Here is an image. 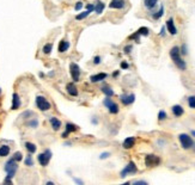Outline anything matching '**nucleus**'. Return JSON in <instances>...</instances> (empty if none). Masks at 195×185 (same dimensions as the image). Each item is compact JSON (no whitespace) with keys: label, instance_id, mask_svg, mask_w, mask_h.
I'll return each mask as SVG.
<instances>
[{"label":"nucleus","instance_id":"1","mask_svg":"<svg viewBox=\"0 0 195 185\" xmlns=\"http://www.w3.org/2000/svg\"><path fill=\"white\" fill-rule=\"evenodd\" d=\"M170 56H171L172 61L175 62V65H176L181 71H184V69L187 68L186 62H184V61L182 60V57H181V52H180V48H178V47H172V48H171Z\"/></svg>","mask_w":195,"mask_h":185},{"label":"nucleus","instance_id":"2","mask_svg":"<svg viewBox=\"0 0 195 185\" xmlns=\"http://www.w3.org/2000/svg\"><path fill=\"white\" fill-rule=\"evenodd\" d=\"M18 170V165H17V161L12 158V159H10L6 164H5V171L7 172V178L5 179L6 183H11V178L16 174Z\"/></svg>","mask_w":195,"mask_h":185},{"label":"nucleus","instance_id":"3","mask_svg":"<svg viewBox=\"0 0 195 185\" xmlns=\"http://www.w3.org/2000/svg\"><path fill=\"white\" fill-rule=\"evenodd\" d=\"M178 140H180V142H181V144H182V147H183L184 149H189V148H192V147H193V144H194L193 139L190 138L188 134H181V135L178 136Z\"/></svg>","mask_w":195,"mask_h":185},{"label":"nucleus","instance_id":"4","mask_svg":"<svg viewBox=\"0 0 195 185\" xmlns=\"http://www.w3.org/2000/svg\"><path fill=\"white\" fill-rule=\"evenodd\" d=\"M36 105L41 111H47V110L50 109V103L42 96H37L36 97Z\"/></svg>","mask_w":195,"mask_h":185},{"label":"nucleus","instance_id":"5","mask_svg":"<svg viewBox=\"0 0 195 185\" xmlns=\"http://www.w3.org/2000/svg\"><path fill=\"white\" fill-rule=\"evenodd\" d=\"M50 158H52V152L49 149H46L43 153H41L37 157L38 162L41 164V166H47V165L49 164V161H50Z\"/></svg>","mask_w":195,"mask_h":185},{"label":"nucleus","instance_id":"6","mask_svg":"<svg viewBox=\"0 0 195 185\" xmlns=\"http://www.w3.org/2000/svg\"><path fill=\"white\" fill-rule=\"evenodd\" d=\"M159 164H160V158L157 157V155H154V154H150L145 158V165L147 167H154Z\"/></svg>","mask_w":195,"mask_h":185},{"label":"nucleus","instance_id":"7","mask_svg":"<svg viewBox=\"0 0 195 185\" xmlns=\"http://www.w3.org/2000/svg\"><path fill=\"white\" fill-rule=\"evenodd\" d=\"M70 71H71V76L73 81H79V78H80V68L77 63H71L70 65Z\"/></svg>","mask_w":195,"mask_h":185},{"label":"nucleus","instance_id":"8","mask_svg":"<svg viewBox=\"0 0 195 185\" xmlns=\"http://www.w3.org/2000/svg\"><path fill=\"white\" fill-rule=\"evenodd\" d=\"M136 166H135V164L133 162V161H131L127 166H126L123 170H122V172H121V177L122 178H124L127 174H134V173H136Z\"/></svg>","mask_w":195,"mask_h":185},{"label":"nucleus","instance_id":"9","mask_svg":"<svg viewBox=\"0 0 195 185\" xmlns=\"http://www.w3.org/2000/svg\"><path fill=\"white\" fill-rule=\"evenodd\" d=\"M135 100V96L134 94H122L121 96V102L124 105H131Z\"/></svg>","mask_w":195,"mask_h":185},{"label":"nucleus","instance_id":"10","mask_svg":"<svg viewBox=\"0 0 195 185\" xmlns=\"http://www.w3.org/2000/svg\"><path fill=\"white\" fill-rule=\"evenodd\" d=\"M167 29H168V31H169L171 35H176V34H177V29H176V26H175V23H174V19H172V18L168 19V22H167Z\"/></svg>","mask_w":195,"mask_h":185},{"label":"nucleus","instance_id":"11","mask_svg":"<svg viewBox=\"0 0 195 185\" xmlns=\"http://www.w3.org/2000/svg\"><path fill=\"white\" fill-rule=\"evenodd\" d=\"M66 90H67V93L70 96H78V90H77V86L73 84V83H68L67 86H66Z\"/></svg>","mask_w":195,"mask_h":185},{"label":"nucleus","instance_id":"12","mask_svg":"<svg viewBox=\"0 0 195 185\" xmlns=\"http://www.w3.org/2000/svg\"><path fill=\"white\" fill-rule=\"evenodd\" d=\"M134 143H135V138L131 136V138H127V139L123 141L122 146H123V148H124V149H129V148H132L133 146H134Z\"/></svg>","mask_w":195,"mask_h":185},{"label":"nucleus","instance_id":"13","mask_svg":"<svg viewBox=\"0 0 195 185\" xmlns=\"http://www.w3.org/2000/svg\"><path fill=\"white\" fill-rule=\"evenodd\" d=\"M124 0H111L110 4H109V7L110 8H122L124 7Z\"/></svg>","mask_w":195,"mask_h":185},{"label":"nucleus","instance_id":"14","mask_svg":"<svg viewBox=\"0 0 195 185\" xmlns=\"http://www.w3.org/2000/svg\"><path fill=\"white\" fill-rule=\"evenodd\" d=\"M106 78V73H98V74H95V75H91L90 76V80L91 83H98V81H102Z\"/></svg>","mask_w":195,"mask_h":185},{"label":"nucleus","instance_id":"15","mask_svg":"<svg viewBox=\"0 0 195 185\" xmlns=\"http://www.w3.org/2000/svg\"><path fill=\"white\" fill-rule=\"evenodd\" d=\"M19 106H21V99H19V96L17 93H13L12 96V106L11 109L12 110H17Z\"/></svg>","mask_w":195,"mask_h":185},{"label":"nucleus","instance_id":"16","mask_svg":"<svg viewBox=\"0 0 195 185\" xmlns=\"http://www.w3.org/2000/svg\"><path fill=\"white\" fill-rule=\"evenodd\" d=\"M77 129H78L77 125H74V124H72V123H66V131H65V134H62V138H67L68 134L75 131Z\"/></svg>","mask_w":195,"mask_h":185},{"label":"nucleus","instance_id":"17","mask_svg":"<svg viewBox=\"0 0 195 185\" xmlns=\"http://www.w3.org/2000/svg\"><path fill=\"white\" fill-rule=\"evenodd\" d=\"M49 122H50L52 128H53L54 130H59V129L61 128V122L57 120L56 117H50V118H49Z\"/></svg>","mask_w":195,"mask_h":185},{"label":"nucleus","instance_id":"18","mask_svg":"<svg viewBox=\"0 0 195 185\" xmlns=\"http://www.w3.org/2000/svg\"><path fill=\"white\" fill-rule=\"evenodd\" d=\"M171 110H172V113L176 116V117H180V116H182L183 112H184V110H183V108L181 105H174Z\"/></svg>","mask_w":195,"mask_h":185},{"label":"nucleus","instance_id":"19","mask_svg":"<svg viewBox=\"0 0 195 185\" xmlns=\"http://www.w3.org/2000/svg\"><path fill=\"white\" fill-rule=\"evenodd\" d=\"M68 48H70V42H67L66 40H62L60 43H59V53H64L66 50H68Z\"/></svg>","mask_w":195,"mask_h":185},{"label":"nucleus","instance_id":"20","mask_svg":"<svg viewBox=\"0 0 195 185\" xmlns=\"http://www.w3.org/2000/svg\"><path fill=\"white\" fill-rule=\"evenodd\" d=\"M104 7H105V5H104L102 1H100V0H97L96 5H95V11H96V13H97V14H101V13L103 12Z\"/></svg>","mask_w":195,"mask_h":185},{"label":"nucleus","instance_id":"21","mask_svg":"<svg viewBox=\"0 0 195 185\" xmlns=\"http://www.w3.org/2000/svg\"><path fill=\"white\" fill-rule=\"evenodd\" d=\"M25 148L28 149V152L30 153V154L35 153V152H36V149H37L36 144H34V143H31V142H25Z\"/></svg>","mask_w":195,"mask_h":185},{"label":"nucleus","instance_id":"22","mask_svg":"<svg viewBox=\"0 0 195 185\" xmlns=\"http://www.w3.org/2000/svg\"><path fill=\"white\" fill-rule=\"evenodd\" d=\"M8 153H10V147H8V146L4 144V146L0 147V157H7Z\"/></svg>","mask_w":195,"mask_h":185},{"label":"nucleus","instance_id":"23","mask_svg":"<svg viewBox=\"0 0 195 185\" xmlns=\"http://www.w3.org/2000/svg\"><path fill=\"white\" fill-rule=\"evenodd\" d=\"M91 13V11H90V10H86V11H84L83 13H79V14H77L75 16V19H77V21H82V19H85L87 16H89Z\"/></svg>","mask_w":195,"mask_h":185},{"label":"nucleus","instance_id":"24","mask_svg":"<svg viewBox=\"0 0 195 185\" xmlns=\"http://www.w3.org/2000/svg\"><path fill=\"white\" fill-rule=\"evenodd\" d=\"M157 3H158V0H145V6L150 10H152L156 5H157Z\"/></svg>","mask_w":195,"mask_h":185},{"label":"nucleus","instance_id":"25","mask_svg":"<svg viewBox=\"0 0 195 185\" xmlns=\"http://www.w3.org/2000/svg\"><path fill=\"white\" fill-rule=\"evenodd\" d=\"M102 92H103L106 97H113V96H114V91L110 89V87H108V86L102 87Z\"/></svg>","mask_w":195,"mask_h":185},{"label":"nucleus","instance_id":"26","mask_svg":"<svg viewBox=\"0 0 195 185\" xmlns=\"http://www.w3.org/2000/svg\"><path fill=\"white\" fill-rule=\"evenodd\" d=\"M136 34H138L139 36H147L149 35V29L146 26H142V28L139 29L138 31H136Z\"/></svg>","mask_w":195,"mask_h":185},{"label":"nucleus","instance_id":"27","mask_svg":"<svg viewBox=\"0 0 195 185\" xmlns=\"http://www.w3.org/2000/svg\"><path fill=\"white\" fill-rule=\"evenodd\" d=\"M52 49H53V44L52 43H47V44H44V47H43V53L46 54V55H48V54H50V52H52Z\"/></svg>","mask_w":195,"mask_h":185},{"label":"nucleus","instance_id":"28","mask_svg":"<svg viewBox=\"0 0 195 185\" xmlns=\"http://www.w3.org/2000/svg\"><path fill=\"white\" fill-rule=\"evenodd\" d=\"M108 109H109V112H110V113H118V112H119V105L115 104V103H113Z\"/></svg>","mask_w":195,"mask_h":185},{"label":"nucleus","instance_id":"29","mask_svg":"<svg viewBox=\"0 0 195 185\" xmlns=\"http://www.w3.org/2000/svg\"><path fill=\"white\" fill-rule=\"evenodd\" d=\"M163 14H164V7H163V6H160L159 11H158V12H156V13L153 14V18H154V19H159Z\"/></svg>","mask_w":195,"mask_h":185},{"label":"nucleus","instance_id":"30","mask_svg":"<svg viewBox=\"0 0 195 185\" xmlns=\"http://www.w3.org/2000/svg\"><path fill=\"white\" fill-rule=\"evenodd\" d=\"M25 165H26V166H32V165H34V160H32L30 154H29L28 157L25 158Z\"/></svg>","mask_w":195,"mask_h":185},{"label":"nucleus","instance_id":"31","mask_svg":"<svg viewBox=\"0 0 195 185\" xmlns=\"http://www.w3.org/2000/svg\"><path fill=\"white\" fill-rule=\"evenodd\" d=\"M188 104H189V106L192 109H195V97L194 96H192V97L188 98Z\"/></svg>","mask_w":195,"mask_h":185},{"label":"nucleus","instance_id":"32","mask_svg":"<svg viewBox=\"0 0 195 185\" xmlns=\"http://www.w3.org/2000/svg\"><path fill=\"white\" fill-rule=\"evenodd\" d=\"M22 158H23V155H22V153H21V152H16V153L13 154V159H15L16 161H21V160H22Z\"/></svg>","mask_w":195,"mask_h":185},{"label":"nucleus","instance_id":"33","mask_svg":"<svg viewBox=\"0 0 195 185\" xmlns=\"http://www.w3.org/2000/svg\"><path fill=\"white\" fill-rule=\"evenodd\" d=\"M165 118H167V112H165V111H159L158 112V120L159 121H163V120H165Z\"/></svg>","mask_w":195,"mask_h":185},{"label":"nucleus","instance_id":"34","mask_svg":"<svg viewBox=\"0 0 195 185\" xmlns=\"http://www.w3.org/2000/svg\"><path fill=\"white\" fill-rule=\"evenodd\" d=\"M28 125L29 127H31V128H36V127L38 125V122H37V120H32V121H30V122H28Z\"/></svg>","mask_w":195,"mask_h":185},{"label":"nucleus","instance_id":"35","mask_svg":"<svg viewBox=\"0 0 195 185\" xmlns=\"http://www.w3.org/2000/svg\"><path fill=\"white\" fill-rule=\"evenodd\" d=\"M82 8H83V3L82 1H78L75 4V6H74V10H75V11H80Z\"/></svg>","mask_w":195,"mask_h":185},{"label":"nucleus","instance_id":"36","mask_svg":"<svg viewBox=\"0 0 195 185\" xmlns=\"http://www.w3.org/2000/svg\"><path fill=\"white\" fill-rule=\"evenodd\" d=\"M113 103H114V102H113L111 99H109V97H108V98H105V99H104V105L106 106V108H109V106H110Z\"/></svg>","mask_w":195,"mask_h":185},{"label":"nucleus","instance_id":"37","mask_svg":"<svg viewBox=\"0 0 195 185\" xmlns=\"http://www.w3.org/2000/svg\"><path fill=\"white\" fill-rule=\"evenodd\" d=\"M131 50H132V45H126V47H124V49H123V52H124L126 54H129Z\"/></svg>","mask_w":195,"mask_h":185},{"label":"nucleus","instance_id":"38","mask_svg":"<svg viewBox=\"0 0 195 185\" xmlns=\"http://www.w3.org/2000/svg\"><path fill=\"white\" fill-rule=\"evenodd\" d=\"M180 52H181L183 55H186V54L188 53V52H187V45H186V44H183V45H182V49H180Z\"/></svg>","mask_w":195,"mask_h":185},{"label":"nucleus","instance_id":"39","mask_svg":"<svg viewBox=\"0 0 195 185\" xmlns=\"http://www.w3.org/2000/svg\"><path fill=\"white\" fill-rule=\"evenodd\" d=\"M109 155H110V153H108V152H106V153H102V154L100 155V159H106V158L109 157Z\"/></svg>","mask_w":195,"mask_h":185},{"label":"nucleus","instance_id":"40","mask_svg":"<svg viewBox=\"0 0 195 185\" xmlns=\"http://www.w3.org/2000/svg\"><path fill=\"white\" fill-rule=\"evenodd\" d=\"M86 8H87V10H90V11L92 12V11H95V5H92V4H87V5H86Z\"/></svg>","mask_w":195,"mask_h":185},{"label":"nucleus","instance_id":"41","mask_svg":"<svg viewBox=\"0 0 195 185\" xmlns=\"http://www.w3.org/2000/svg\"><path fill=\"white\" fill-rule=\"evenodd\" d=\"M101 62V57L100 56H95V59H93V63L95 65H98Z\"/></svg>","mask_w":195,"mask_h":185},{"label":"nucleus","instance_id":"42","mask_svg":"<svg viewBox=\"0 0 195 185\" xmlns=\"http://www.w3.org/2000/svg\"><path fill=\"white\" fill-rule=\"evenodd\" d=\"M32 115H34V113H32L31 111H26V112H24V113H23L22 116H23V117H25V118H26L28 116H32Z\"/></svg>","mask_w":195,"mask_h":185},{"label":"nucleus","instance_id":"43","mask_svg":"<svg viewBox=\"0 0 195 185\" xmlns=\"http://www.w3.org/2000/svg\"><path fill=\"white\" fill-rule=\"evenodd\" d=\"M121 68H123V69H127V68H128V63L127 62H121Z\"/></svg>","mask_w":195,"mask_h":185},{"label":"nucleus","instance_id":"44","mask_svg":"<svg viewBox=\"0 0 195 185\" xmlns=\"http://www.w3.org/2000/svg\"><path fill=\"white\" fill-rule=\"evenodd\" d=\"M160 36H165V28L163 26L162 30H160Z\"/></svg>","mask_w":195,"mask_h":185},{"label":"nucleus","instance_id":"45","mask_svg":"<svg viewBox=\"0 0 195 185\" xmlns=\"http://www.w3.org/2000/svg\"><path fill=\"white\" fill-rule=\"evenodd\" d=\"M134 184H147V183H146V182H142V180H139V182H134Z\"/></svg>","mask_w":195,"mask_h":185},{"label":"nucleus","instance_id":"46","mask_svg":"<svg viewBox=\"0 0 195 185\" xmlns=\"http://www.w3.org/2000/svg\"><path fill=\"white\" fill-rule=\"evenodd\" d=\"M192 135H193V136H195V130H193V131H192Z\"/></svg>","mask_w":195,"mask_h":185},{"label":"nucleus","instance_id":"47","mask_svg":"<svg viewBox=\"0 0 195 185\" xmlns=\"http://www.w3.org/2000/svg\"><path fill=\"white\" fill-rule=\"evenodd\" d=\"M0 93H1V90H0Z\"/></svg>","mask_w":195,"mask_h":185}]
</instances>
